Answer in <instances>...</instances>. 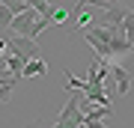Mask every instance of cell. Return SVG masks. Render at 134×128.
Segmentation results:
<instances>
[{"label":"cell","mask_w":134,"mask_h":128,"mask_svg":"<svg viewBox=\"0 0 134 128\" xmlns=\"http://www.w3.org/2000/svg\"><path fill=\"white\" fill-rule=\"evenodd\" d=\"M110 75H113V81H116V98L128 95V90H131V71L125 66H119V63H113V66H110Z\"/></svg>","instance_id":"277c9868"},{"label":"cell","mask_w":134,"mask_h":128,"mask_svg":"<svg viewBox=\"0 0 134 128\" xmlns=\"http://www.w3.org/2000/svg\"><path fill=\"white\" fill-rule=\"evenodd\" d=\"M30 6H33V9L42 15V18H48L51 9H54V6H51V0H30Z\"/></svg>","instance_id":"9c48e42d"},{"label":"cell","mask_w":134,"mask_h":128,"mask_svg":"<svg viewBox=\"0 0 134 128\" xmlns=\"http://www.w3.org/2000/svg\"><path fill=\"white\" fill-rule=\"evenodd\" d=\"M15 84H18V81H6V84H0V101H3V104L12 98V90H15Z\"/></svg>","instance_id":"30bf717a"},{"label":"cell","mask_w":134,"mask_h":128,"mask_svg":"<svg viewBox=\"0 0 134 128\" xmlns=\"http://www.w3.org/2000/svg\"><path fill=\"white\" fill-rule=\"evenodd\" d=\"M122 33H125V39L134 45V9L125 12V18H122Z\"/></svg>","instance_id":"8992f818"},{"label":"cell","mask_w":134,"mask_h":128,"mask_svg":"<svg viewBox=\"0 0 134 128\" xmlns=\"http://www.w3.org/2000/svg\"><path fill=\"white\" fill-rule=\"evenodd\" d=\"M9 27H12V33H18V36H30V39H39V33H42L45 27H51L48 21L39 15L33 6H30L27 12H18L15 18L9 21Z\"/></svg>","instance_id":"6da1fadb"},{"label":"cell","mask_w":134,"mask_h":128,"mask_svg":"<svg viewBox=\"0 0 134 128\" xmlns=\"http://www.w3.org/2000/svg\"><path fill=\"white\" fill-rule=\"evenodd\" d=\"M3 39H6V45H9V51L18 54V57H24V60L39 57V42H36V39L18 36V33H9V36H3Z\"/></svg>","instance_id":"3957f363"},{"label":"cell","mask_w":134,"mask_h":128,"mask_svg":"<svg viewBox=\"0 0 134 128\" xmlns=\"http://www.w3.org/2000/svg\"><path fill=\"white\" fill-rule=\"evenodd\" d=\"M81 128H110V125H107V122H101V119H96V116H86V113H83Z\"/></svg>","instance_id":"8fae6325"},{"label":"cell","mask_w":134,"mask_h":128,"mask_svg":"<svg viewBox=\"0 0 134 128\" xmlns=\"http://www.w3.org/2000/svg\"><path fill=\"white\" fill-rule=\"evenodd\" d=\"M81 122H83V113H81V95L69 92V101H66V107L57 113L54 128H81Z\"/></svg>","instance_id":"7a4b0ae2"},{"label":"cell","mask_w":134,"mask_h":128,"mask_svg":"<svg viewBox=\"0 0 134 128\" xmlns=\"http://www.w3.org/2000/svg\"><path fill=\"white\" fill-rule=\"evenodd\" d=\"M66 18H69V9H63V6L57 9V6H54V9H51V15H48V18H45V21H48L51 27H60V24L66 21Z\"/></svg>","instance_id":"52a82bcc"},{"label":"cell","mask_w":134,"mask_h":128,"mask_svg":"<svg viewBox=\"0 0 134 128\" xmlns=\"http://www.w3.org/2000/svg\"><path fill=\"white\" fill-rule=\"evenodd\" d=\"M131 63H134V57H131Z\"/></svg>","instance_id":"5bb4252c"},{"label":"cell","mask_w":134,"mask_h":128,"mask_svg":"<svg viewBox=\"0 0 134 128\" xmlns=\"http://www.w3.org/2000/svg\"><path fill=\"white\" fill-rule=\"evenodd\" d=\"M6 51H9V45H6V39H0V57H3Z\"/></svg>","instance_id":"7c38bea8"},{"label":"cell","mask_w":134,"mask_h":128,"mask_svg":"<svg viewBox=\"0 0 134 128\" xmlns=\"http://www.w3.org/2000/svg\"><path fill=\"white\" fill-rule=\"evenodd\" d=\"M27 128H45V125L42 122H33V125H27Z\"/></svg>","instance_id":"4fadbf2b"},{"label":"cell","mask_w":134,"mask_h":128,"mask_svg":"<svg viewBox=\"0 0 134 128\" xmlns=\"http://www.w3.org/2000/svg\"><path fill=\"white\" fill-rule=\"evenodd\" d=\"M33 75H48V63H45L42 57H33V60H27V66H24V71H21V77H33Z\"/></svg>","instance_id":"5b68a950"},{"label":"cell","mask_w":134,"mask_h":128,"mask_svg":"<svg viewBox=\"0 0 134 128\" xmlns=\"http://www.w3.org/2000/svg\"><path fill=\"white\" fill-rule=\"evenodd\" d=\"M0 3H3V6H9V9H12L15 15H18V12H27V9H30V0H0Z\"/></svg>","instance_id":"ba28073f"}]
</instances>
